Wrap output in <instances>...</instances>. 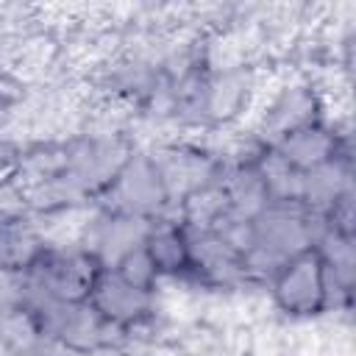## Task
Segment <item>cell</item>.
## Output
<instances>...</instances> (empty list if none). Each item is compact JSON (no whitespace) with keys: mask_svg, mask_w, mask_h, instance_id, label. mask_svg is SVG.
I'll return each instance as SVG.
<instances>
[{"mask_svg":"<svg viewBox=\"0 0 356 356\" xmlns=\"http://www.w3.org/2000/svg\"><path fill=\"white\" fill-rule=\"evenodd\" d=\"M317 217L300 203H267L242 222L220 220L236 239L248 275L267 278L286 259L309 250L317 236Z\"/></svg>","mask_w":356,"mask_h":356,"instance_id":"obj_1","label":"cell"},{"mask_svg":"<svg viewBox=\"0 0 356 356\" xmlns=\"http://www.w3.org/2000/svg\"><path fill=\"white\" fill-rule=\"evenodd\" d=\"M97 267L83 245H42L19 273V306L86 300Z\"/></svg>","mask_w":356,"mask_h":356,"instance_id":"obj_2","label":"cell"},{"mask_svg":"<svg viewBox=\"0 0 356 356\" xmlns=\"http://www.w3.org/2000/svg\"><path fill=\"white\" fill-rule=\"evenodd\" d=\"M270 298L289 317H314L334 306L328 270L314 248L286 259L267 275Z\"/></svg>","mask_w":356,"mask_h":356,"instance_id":"obj_3","label":"cell"},{"mask_svg":"<svg viewBox=\"0 0 356 356\" xmlns=\"http://www.w3.org/2000/svg\"><path fill=\"white\" fill-rule=\"evenodd\" d=\"M172 195L156 153H128L106 186V209L125 211L142 220H159L170 209Z\"/></svg>","mask_w":356,"mask_h":356,"instance_id":"obj_4","label":"cell"},{"mask_svg":"<svg viewBox=\"0 0 356 356\" xmlns=\"http://www.w3.org/2000/svg\"><path fill=\"white\" fill-rule=\"evenodd\" d=\"M86 303L106 325H111L114 331H125L145 323L156 312V289L131 284L114 267L100 264L92 278Z\"/></svg>","mask_w":356,"mask_h":356,"instance_id":"obj_5","label":"cell"},{"mask_svg":"<svg viewBox=\"0 0 356 356\" xmlns=\"http://www.w3.org/2000/svg\"><path fill=\"white\" fill-rule=\"evenodd\" d=\"M267 147L289 170H295L298 175H303V172H309V170L331 161L334 156L345 153L342 145H339V136L323 120L309 122V125H300V128H295V131H289V134L267 142Z\"/></svg>","mask_w":356,"mask_h":356,"instance_id":"obj_6","label":"cell"},{"mask_svg":"<svg viewBox=\"0 0 356 356\" xmlns=\"http://www.w3.org/2000/svg\"><path fill=\"white\" fill-rule=\"evenodd\" d=\"M150 222L153 220H142V217H134V214H125V211L103 209L97 214V220L92 222V231H89V239H86L83 248L100 264H114L125 253L145 245Z\"/></svg>","mask_w":356,"mask_h":356,"instance_id":"obj_7","label":"cell"},{"mask_svg":"<svg viewBox=\"0 0 356 356\" xmlns=\"http://www.w3.org/2000/svg\"><path fill=\"white\" fill-rule=\"evenodd\" d=\"M145 253L150 256L159 278L189 275V231L175 220H153L145 236Z\"/></svg>","mask_w":356,"mask_h":356,"instance_id":"obj_8","label":"cell"},{"mask_svg":"<svg viewBox=\"0 0 356 356\" xmlns=\"http://www.w3.org/2000/svg\"><path fill=\"white\" fill-rule=\"evenodd\" d=\"M317 103H314V95L303 86H295V89H286L284 95H278L273 100V106L267 108L264 114V128L270 131L267 134V142L300 128V125H309V122H317Z\"/></svg>","mask_w":356,"mask_h":356,"instance_id":"obj_9","label":"cell"},{"mask_svg":"<svg viewBox=\"0 0 356 356\" xmlns=\"http://www.w3.org/2000/svg\"><path fill=\"white\" fill-rule=\"evenodd\" d=\"M42 245L28 220L0 214V273H22Z\"/></svg>","mask_w":356,"mask_h":356,"instance_id":"obj_10","label":"cell"}]
</instances>
